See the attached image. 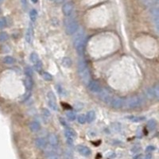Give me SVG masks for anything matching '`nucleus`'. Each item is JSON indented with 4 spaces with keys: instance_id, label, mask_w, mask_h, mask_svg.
I'll list each match as a JSON object with an SVG mask.
<instances>
[{
    "instance_id": "obj_1",
    "label": "nucleus",
    "mask_w": 159,
    "mask_h": 159,
    "mask_svg": "<svg viewBox=\"0 0 159 159\" xmlns=\"http://www.w3.org/2000/svg\"><path fill=\"white\" fill-rule=\"evenodd\" d=\"M78 73L80 77V79L84 84H88L91 81V76H90V71L88 69V67L86 64L85 60L80 59L78 61Z\"/></svg>"
},
{
    "instance_id": "obj_2",
    "label": "nucleus",
    "mask_w": 159,
    "mask_h": 159,
    "mask_svg": "<svg viewBox=\"0 0 159 159\" xmlns=\"http://www.w3.org/2000/svg\"><path fill=\"white\" fill-rule=\"evenodd\" d=\"M84 44H85V36L84 32H78L74 38L73 40V45L76 49V51L80 56H82L84 52Z\"/></svg>"
},
{
    "instance_id": "obj_3",
    "label": "nucleus",
    "mask_w": 159,
    "mask_h": 159,
    "mask_svg": "<svg viewBox=\"0 0 159 159\" xmlns=\"http://www.w3.org/2000/svg\"><path fill=\"white\" fill-rule=\"evenodd\" d=\"M64 25H65V32L68 35L74 34L76 32H77L79 28L78 22L75 19H67Z\"/></svg>"
},
{
    "instance_id": "obj_4",
    "label": "nucleus",
    "mask_w": 159,
    "mask_h": 159,
    "mask_svg": "<svg viewBox=\"0 0 159 159\" xmlns=\"http://www.w3.org/2000/svg\"><path fill=\"white\" fill-rule=\"evenodd\" d=\"M143 103V99L142 98L138 96V95H134L130 97L126 103L127 108L129 109H134V108H136L140 107Z\"/></svg>"
},
{
    "instance_id": "obj_5",
    "label": "nucleus",
    "mask_w": 159,
    "mask_h": 159,
    "mask_svg": "<svg viewBox=\"0 0 159 159\" xmlns=\"http://www.w3.org/2000/svg\"><path fill=\"white\" fill-rule=\"evenodd\" d=\"M64 136L66 138V142L69 146H73L74 142V138L76 136V133L73 128L68 127H65L64 130Z\"/></svg>"
},
{
    "instance_id": "obj_6",
    "label": "nucleus",
    "mask_w": 159,
    "mask_h": 159,
    "mask_svg": "<svg viewBox=\"0 0 159 159\" xmlns=\"http://www.w3.org/2000/svg\"><path fill=\"white\" fill-rule=\"evenodd\" d=\"M47 98H48V104L49 106V108L51 109H53V111H57V98H56V95L54 94L53 92H48L47 94Z\"/></svg>"
},
{
    "instance_id": "obj_7",
    "label": "nucleus",
    "mask_w": 159,
    "mask_h": 159,
    "mask_svg": "<svg viewBox=\"0 0 159 159\" xmlns=\"http://www.w3.org/2000/svg\"><path fill=\"white\" fill-rule=\"evenodd\" d=\"M74 10V6L72 3H65L62 6V13L65 17H69L72 15Z\"/></svg>"
},
{
    "instance_id": "obj_8",
    "label": "nucleus",
    "mask_w": 159,
    "mask_h": 159,
    "mask_svg": "<svg viewBox=\"0 0 159 159\" xmlns=\"http://www.w3.org/2000/svg\"><path fill=\"white\" fill-rule=\"evenodd\" d=\"M88 87L89 91L93 92V93H99V92L101 91L100 84H99V83L97 80L90 81L88 84Z\"/></svg>"
},
{
    "instance_id": "obj_9",
    "label": "nucleus",
    "mask_w": 159,
    "mask_h": 159,
    "mask_svg": "<svg viewBox=\"0 0 159 159\" xmlns=\"http://www.w3.org/2000/svg\"><path fill=\"white\" fill-rule=\"evenodd\" d=\"M99 98L102 101L106 103H111V100H112V97L110 95V93L106 92L105 90H101L99 92Z\"/></svg>"
},
{
    "instance_id": "obj_10",
    "label": "nucleus",
    "mask_w": 159,
    "mask_h": 159,
    "mask_svg": "<svg viewBox=\"0 0 159 159\" xmlns=\"http://www.w3.org/2000/svg\"><path fill=\"white\" fill-rule=\"evenodd\" d=\"M48 141L49 143L50 144V146L53 148H56L58 146V138H57V134L54 133H50L48 136Z\"/></svg>"
},
{
    "instance_id": "obj_11",
    "label": "nucleus",
    "mask_w": 159,
    "mask_h": 159,
    "mask_svg": "<svg viewBox=\"0 0 159 159\" xmlns=\"http://www.w3.org/2000/svg\"><path fill=\"white\" fill-rule=\"evenodd\" d=\"M124 105V100L121 98L112 99L111 102V106L114 109H119Z\"/></svg>"
},
{
    "instance_id": "obj_12",
    "label": "nucleus",
    "mask_w": 159,
    "mask_h": 159,
    "mask_svg": "<svg viewBox=\"0 0 159 159\" xmlns=\"http://www.w3.org/2000/svg\"><path fill=\"white\" fill-rule=\"evenodd\" d=\"M77 150L78 152L81 154V155L84 156V157H88L91 154V149H89L88 146H82V145H80L77 146Z\"/></svg>"
},
{
    "instance_id": "obj_13",
    "label": "nucleus",
    "mask_w": 159,
    "mask_h": 159,
    "mask_svg": "<svg viewBox=\"0 0 159 159\" xmlns=\"http://www.w3.org/2000/svg\"><path fill=\"white\" fill-rule=\"evenodd\" d=\"M35 145L38 147V149H43L45 148H46L47 146V142L44 138H38L37 139L35 140Z\"/></svg>"
},
{
    "instance_id": "obj_14",
    "label": "nucleus",
    "mask_w": 159,
    "mask_h": 159,
    "mask_svg": "<svg viewBox=\"0 0 159 159\" xmlns=\"http://www.w3.org/2000/svg\"><path fill=\"white\" fill-rule=\"evenodd\" d=\"M45 157L47 159H59V157L57 155L56 150L52 147V149H49L45 152Z\"/></svg>"
},
{
    "instance_id": "obj_15",
    "label": "nucleus",
    "mask_w": 159,
    "mask_h": 159,
    "mask_svg": "<svg viewBox=\"0 0 159 159\" xmlns=\"http://www.w3.org/2000/svg\"><path fill=\"white\" fill-rule=\"evenodd\" d=\"M25 41L29 44H31L33 41V38H34V31H33V28L31 26H29L25 32Z\"/></svg>"
},
{
    "instance_id": "obj_16",
    "label": "nucleus",
    "mask_w": 159,
    "mask_h": 159,
    "mask_svg": "<svg viewBox=\"0 0 159 159\" xmlns=\"http://www.w3.org/2000/svg\"><path fill=\"white\" fill-rule=\"evenodd\" d=\"M29 129L32 132H38L41 129V125L38 121H32L29 124Z\"/></svg>"
},
{
    "instance_id": "obj_17",
    "label": "nucleus",
    "mask_w": 159,
    "mask_h": 159,
    "mask_svg": "<svg viewBox=\"0 0 159 159\" xmlns=\"http://www.w3.org/2000/svg\"><path fill=\"white\" fill-rule=\"evenodd\" d=\"M24 84H25V88L27 89V91H31L33 85H34V82H33L32 77L25 76V79L24 80Z\"/></svg>"
},
{
    "instance_id": "obj_18",
    "label": "nucleus",
    "mask_w": 159,
    "mask_h": 159,
    "mask_svg": "<svg viewBox=\"0 0 159 159\" xmlns=\"http://www.w3.org/2000/svg\"><path fill=\"white\" fill-rule=\"evenodd\" d=\"M86 119L88 123H91L95 119V112L94 111H89L86 115Z\"/></svg>"
},
{
    "instance_id": "obj_19",
    "label": "nucleus",
    "mask_w": 159,
    "mask_h": 159,
    "mask_svg": "<svg viewBox=\"0 0 159 159\" xmlns=\"http://www.w3.org/2000/svg\"><path fill=\"white\" fill-rule=\"evenodd\" d=\"M3 63L6 64H13L15 62V59L11 56H6L3 58Z\"/></svg>"
},
{
    "instance_id": "obj_20",
    "label": "nucleus",
    "mask_w": 159,
    "mask_h": 159,
    "mask_svg": "<svg viewBox=\"0 0 159 159\" xmlns=\"http://www.w3.org/2000/svg\"><path fill=\"white\" fill-rule=\"evenodd\" d=\"M156 126H157V123L154 119H149L147 123V128L149 129L150 131H152L156 128Z\"/></svg>"
},
{
    "instance_id": "obj_21",
    "label": "nucleus",
    "mask_w": 159,
    "mask_h": 159,
    "mask_svg": "<svg viewBox=\"0 0 159 159\" xmlns=\"http://www.w3.org/2000/svg\"><path fill=\"white\" fill-rule=\"evenodd\" d=\"M37 18H38V12H37V10L35 9H32L29 11V19H30L32 22H34L37 20Z\"/></svg>"
},
{
    "instance_id": "obj_22",
    "label": "nucleus",
    "mask_w": 159,
    "mask_h": 159,
    "mask_svg": "<svg viewBox=\"0 0 159 159\" xmlns=\"http://www.w3.org/2000/svg\"><path fill=\"white\" fill-rule=\"evenodd\" d=\"M62 65L66 68H69L72 65V60L68 57H64L62 59Z\"/></svg>"
},
{
    "instance_id": "obj_23",
    "label": "nucleus",
    "mask_w": 159,
    "mask_h": 159,
    "mask_svg": "<svg viewBox=\"0 0 159 159\" xmlns=\"http://www.w3.org/2000/svg\"><path fill=\"white\" fill-rule=\"evenodd\" d=\"M128 119L132 121L134 123H138V122H141L145 119V118L142 117V116H134V115H130L128 116Z\"/></svg>"
},
{
    "instance_id": "obj_24",
    "label": "nucleus",
    "mask_w": 159,
    "mask_h": 159,
    "mask_svg": "<svg viewBox=\"0 0 159 159\" xmlns=\"http://www.w3.org/2000/svg\"><path fill=\"white\" fill-rule=\"evenodd\" d=\"M34 69L35 70L38 72V73H42V69H43V65H42V62L41 61V60H39L38 62H36V63L34 64Z\"/></svg>"
},
{
    "instance_id": "obj_25",
    "label": "nucleus",
    "mask_w": 159,
    "mask_h": 159,
    "mask_svg": "<svg viewBox=\"0 0 159 159\" xmlns=\"http://www.w3.org/2000/svg\"><path fill=\"white\" fill-rule=\"evenodd\" d=\"M29 60H30V61H31L32 63L34 64L36 62H38V60H40L39 59V57H38V53H34V52H33L31 54H30V56H29Z\"/></svg>"
},
{
    "instance_id": "obj_26",
    "label": "nucleus",
    "mask_w": 159,
    "mask_h": 159,
    "mask_svg": "<svg viewBox=\"0 0 159 159\" xmlns=\"http://www.w3.org/2000/svg\"><path fill=\"white\" fill-rule=\"evenodd\" d=\"M66 116L68 118V119L70 121H74L76 119V113L74 111H69L66 112Z\"/></svg>"
},
{
    "instance_id": "obj_27",
    "label": "nucleus",
    "mask_w": 159,
    "mask_h": 159,
    "mask_svg": "<svg viewBox=\"0 0 159 159\" xmlns=\"http://www.w3.org/2000/svg\"><path fill=\"white\" fill-rule=\"evenodd\" d=\"M42 77H43V79L45 80H46V81H51L52 80H53V76L51 75L50 73H47V72H44V73H42Z\"/></svg>"
},
{
    "instance_id": "obj_28",
    "label": "nucleus",
    "mask_w": 159,
    "mask_h": 159,
    "mask_svg": "<svg viewBox=\"0 0 159 159\" xmlns=\"http://www.w3.org/2000/svg\"><path fill=\"white\" fill-rule=\"evenodd\" d=\"M25 76H29V77H32V76H33V74H34V72H33L32 68H30L29 66L25 67Z\"/></svg>"
},
{
    "instance_id": "obj_29",
    "label": "nucleus",
    "mask_w": 159,
    "mask_h": 159,
    "mask_svg": "<svg viewBox=\"0 0 159 159\" xmlns=\"http://www.w3.org/2000/svg\"><path fill=\"white\" fill-rule=\"evenodd\" d=\"M77 121H78L79 123L84 124L86 121H87V119H86V116H84V114H79L78 117H77Z\"/></svg>"
},
{
    "instance_id": "obj_30",
    "label": "nucleus",
    "mask_w": 159,
    "mask_h": 159,
    "mask_svg": "<svg viewBox=\"0 0 159 159\" xmlns=\"http://www.w3.org/2000/svg\"><path fill=\"white\" fill-rule=\"evenodd\" d=\"M8 39V34L6 32H1L0 33V42H4Z\"/></svg>"
},
{
    "instance_id": "obj_31",
    "label": "nucleus",
    "mask_w": 159,
    "mask_h": 159,
    "mask_svg": "<svg viewBox=\"0 0 159 159\" xmlns=\"http://www.w3.org/2000/svg\"><path fill=\"white\" fill-rule=\"evenodd\" d=\"M153 88V92H154V98L159 100V86H154Z\"/></svg>"
},
{
    "instance_id": "obj_32",
    "label": "nucleus",
    "mask_w": 159,
    "mask_h": 159,
    "mask_svg": "<svg viewBox=\"0 0 159 159\" xmlns=\"http://www.w3.org/2000/svg\"><path fill=\"white\" fill-rule=\"evenodd\" d=\"M7 25V21H6V18H0V29H3L4 27H6Z\"/></svg>"
},
{
    "instance_id": "obj_33",
    "label": "nucleus",
    "mask_w": 159,
    "mask_h": 159,
    "mask_svg": "<svg viewBox=\"0 0 159 159\" xmlns=\"http://www.w3.org/2000/svg\"><path fill=\"white\" fill-rule=\"evenodd\" d=\"M150 14L153 17H159V8L154 7L150 10Z\"/></svg>"
},
{
    "instance_id": "obj_34",
    "label": "nucleus",
    "mask_w": 159,
    "mask_h": 159,
    "mask_svg": "<svg viewBox=\"0 0 159 159\" xmlns=\"http://www.w3.org/2000/svg\"><path fill=\"white\" fill-rule=\"evenodd\" d=\"M59 120H60V124H61V125H62L63 127H69V123H68V122L65 120V119H64V118L60 117V119H59Z\"/></svg>"
},
{
    "instance_id": "obj_35",
    "label": "nucleus",
    "mask_w": 159,
    "mask_h": 159,
    "mask_svg": "<svg viewBox=\"0 0 159 159\" xmlns=\"http://www.w3.org/2000/svg\"><path fill=\"white\" fill-rule=\"evenodd\" d=\"M43 115H44V117L45 118V119H48V118L50 116V112H49V111L48 109L44 108V109H43Z\"/></svg>"
},
{
    "instance_id": "obj_36",
    "label": "nucleus",
    "mask_w": 159,
    "mask_h": 159,
    "mask_svg": "<svg viewBox=\"0 0 159 159\" xmlns=\"http://www.w3.org/2000/svg\"><path fill=\"white\" fill-rule=\"evenodd\" d=\"M155 149V147L153 146H148L146 147V153H152L154 150Z\"/></svg>"
},
{
    "instance_id": "obj_37",
    "label": "nucleus",
    "mask_w": 159,
    "mask_h": 159,
    "mask_svg": "<svg viewBox=\"0 0 159 159\" xmlns=\"http://www.w3.org/2000/svg\"><path fill=\"white\" fill-rule=\"evenodd\" d=\"M64 158L65 159H73V156L69 151H65L64 152Z\"/></svg>"
},
{
    "instance_id": "obj_38",
    "label": "nucleus",
    "mask_w": 159,
    "mask_h": 159,
    "mask_svg": "<svg viewBox=\"0 0 159 159\" xmlns=\"http://www.w3.org/2000/svg\"><path fill=\"white\" fill-rule=\"evenodd\" d=\"M154 18V22L156 25V28L159 27V17H153Z\"/></svg>"
},
{
    "instance_id": "obj_39",
    "label": "nucleus",
    "mask_w": 159,
    "mask_h": 159,
    "mask_svg": "<svg viewBox=\"0 0 159 159\" xmlns=\"http://www.w3.org/2000/svg\"><path fill=\"white\" fill-rule=\"evenodd\" d=\"M57 92H58V93H60V95H62L63 94V92H64V89L63 88L61 87L60 85H57Z\"/></svg>"
},
{
    "instance_id": "obj_40",
    "label": "nucleus",
    "mask_w": 159,
    "mask_h": 159,
    "mask_svg": "<svg viewBox=\"0 0 159 159\" xmlns=\"http://www.w3.org/2000/svg\"><path fill=\"white\" fill-rule=\"evenodd\" d=\"M75 108H76V110H78V111H80V110H81L83 108V104L81 103H76V104H75Z\"/></svg>"
},
{
    "instance_id": "obj_41",
    "label": "nucleus",
    "mask_w": 159,
    "mask_h": 159,
    "mask_svg": "<svg viewBox=\"0 0 159 159\" xmlns=\"http://www.w3.org/2000/svg\"><path fill=\"white\" fill-rule=\"evenodd\" d=\"M152 158V153H146L145 159H151Z\"/></svg>"
},
{
    "instance_id": "obj_42",
    "label": "nucleus",
    "mask_w": 159,
    "mask_h": 159,
    "mask_svg": "<svg viewBox=\"0 0 159 159\" xmlns=\"http://www.w3.org/2000/svg\"><path fill=\"white\" fill-rule=\"evenodd\" d=\"M22 6H23V8L25 9V8L27 7V2H26V0H22Z\"/></svg>"
},
{
    "instance_id": "obj_43",
    "label": "nucleus",
    "mask_w": 159,
    "mask_h": 159,
    "mask_svg": "<svg viewBox=\"0 0 159 159\" xmlns=\"http://www.w3.org/2000/svg\"><path fill=\"white\" fill-rule=\"evenodd\" d=\"M134 159H145V158L142 154H138L134 157Z\"/></svg>"
},
{
    "instance_id": "obj_44",
    "label": "nucleus",
    "mask_w": 159,
    "mask_h": 159,
    "mask_svg": "<svg viewBox=\"0 0 159 159\" xmlns=\"http://www.w3.org/2000/svg\"><path fill=\"white\" fill-rule=\"evenodd\" d=\"M29 95H30V92H27V93L24 95V97H23V100H26V99L29 97Z\"/></svg>"
},
{
    "instance_id": "obj_45",
    "label": "nucleus",
    "mask_w": 159,
    "mask_h": 159,
    "mask_svg": "<svg viewBox=\"0 0 159 159\" xmlns=\"http://www.w3.org/2000/svg\"><path fill=\"white\" fill-rule=\"evenodd\" d=\"M64 1H65V0H55V2L57 3H64Z\"/></svg>"
},
{
    "instance_id": "obj_46",
    "label": "nucleus",
    "mask_w": 159,
    "mask_h": 159,
    "mask_svg": "<svg viewBox=\"0 0 159 159\" xmlns=\"http://www.w3.org/2000/svg\"><path fill=\"white\" fill-rule=\"evenodd\" d=\"M31 2L34 3H38V0H31Z\"/></svg>"
},
{
    "instance_id": "obj_47",
    "label": "nucleus",
    "mask_w": 159,
    "mask_h": 159,
    "mask_svg": "<svg viewBox=\"0 0 159 159\" xmlns=\"http://www.w3.org/2000/svg\"><path fill=\"white\" fill-rule=\"evenodd\" d=\"M4 0H0V3H2V2H3Z\"/></svg>"
},
{
    "instance_id": "obj_48",
    "label": "nucleus",
    "mask_w": 159,
    "mask_h": 159,
    "mask_svg": "<svg viewBox=\"0 0 159 159\" xmlns=\"http://www.w3.org/2000/svg\"><path fill=\"white\" fill-rule=\"evenodd\" d=\"M157 2H158V3H159V0H157Z\"/></svg>"
},
{
    "instance_id": "obj_49",
    "label": "nucleus",
    "mask_w": 159,
    "mask_h": 159,
    "mask_svg": "<svg viewBox=\"0 0 159 159\" xmlns=\"http://www.w3.org/2000/svg\"><path fill=\"white\" fill-rule=\"evenodd\" d=\"M50 1H53V0H50ZM54 1H55V0H54Z\"/></svg>"
}]
</instances>
